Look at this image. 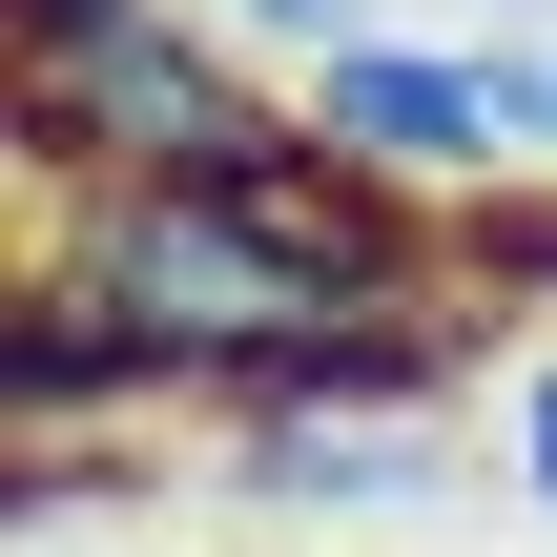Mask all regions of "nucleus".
<instances>
[{"instance_id":"1","label":"nucleus","mask_w":557,"mask_h":557,"mask_svg":"<svg viewBox=\"0 0 557 557\" xmlns=\"http://www.w3.org/2000/svg\"><path fill=\"white\" fill-rule=\"evenodd\" d=\"M41 289L145 372V393H310L331 351H372L393 331V289H413V227H393V186H351V165H227V186H62V227H41Z\"/></svg>"},{"instance_id":"2","label":"nucleus","mask_w":557,"mask_h":557,"mask_svg":"<svg viewBox=\"0 0 557 557\" xmlns=\"http://www.w3.org/2000/svg\"><path fill=\"white\" fill-rule=\"evenodd\" d=\"M289 83L186 21V0H21V165L41 207L62 186H227V165H289Z\"/></svg>"},{"instance_id":"3","label":"nucleus","mask_w":557,"mask_h":557,"mask_svg":"<svg viewBox=\"0 0 557 557\" xmlns=\"http://www.w3.org/2000/svg\"><path fill=\"white\" fill-rule=\"evenodd\" d=\"M289 124H310V165H351V186H393V207H496V186L537 165V145H517V62H496V21H393V41L310 62Z\"/></svg>"},{"instance_id":"4","label":"nucleus","mask_w":557,"mask_h":557,"mask_svg":"<svg viewBox=\"0 0 557 557\" xmlns=\"http://www.w3.org/2000/svg\"><path fill=\"white\" fill-rule=\"evenodd\" d=\"M207 496L269 517V537H372V517H434L455 455H434L413 413H248V434L207 455Z\"/></svg>"},{"instance_id":"5","label":"nucleus","mask_w":557,"mask_h":557,"mask_svg":"<svg viewBox=\"0 0 557 557\" xmlns=\"http://www.w3.org/2000/svg\"><path fill=\"white\" fill-rule=\"evenodd\" d=\"M186 21H227L248 62H289V83H310V62H351V41H393L413 0H186Z\"/></svg>"},{"instance_id":"6","label":"nucleus","mask_w":557,"mask_h":557,"mask_svg":"<svg viewBox=\"0 0 557 557\" xmlns=\"http://www.w3.org/2000/svg\"><path fill=\"white\" fill-rule=\"evenodd\" d=\"M496 62H517V145L557 165V21H496Z\"/></svg>"},{"instance_id":"7","label":"nucleus","mask_w":557,"mask_h":557,"mask_svg":"<svg viewBox=\"0 0 557 557\" xmlns=\"http://www.w3.org/2000/svg\"><path fill=\"white\" fill-rule=\"evenodd\" d=\"M517 496H537V517H557V351H537V372H517Z\"/></svg>"},{"instance_id":"8","label":"nucleus","mask_w":557,"mask_h":557,"mask_svg":"<svg viewBox=\"0 0 557 557\" xmlns=\"http://www.w3.org/2000/svg\"><path fill=\"white\" fill-rule=\"evenodd\" d=\"M103 557H145V537H103Z\"/></svg>"}]
</instances>
